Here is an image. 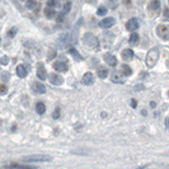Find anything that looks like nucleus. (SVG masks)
<instances>
[{
	"instance_id": "nucleus-15",
	"label": "nucleus",
	"mask_w": 169,
	"mask_h": 169,
	"mask_svg": "<svg viewBox=\"0 0 169 169\" xmlns=\"http://www.w3.org/2000/svg\"><path fill=\"white\" fill-rule=\"evenodd\" d=\"M97 75H98V78H101V79H106L107 76H108V69L99 66L97 69Z\"/></svg>"
},
{
	"instance_id": "nucleus-29",
	"label": "nucleus",
	"mask_w": 169,
	"mask_h": 169,
	"mask_svg": "<svg viewBox=\"0 0 169 169\" xmlns=\"http://www.w3.org/2000/svg\"><path fill=\"white\" fill-rule=\"evenodd\" d=\"M0 64L4 65V66H6V65L9 64V57H8V56H3V57H0Z\"/></svg>"
},
{
	"instance_id": "nucleus-16",
	"label": "nucleus",
	"mask_w": 169,
	"mask_h": 169,
	"mask_svg": "<svg viewBox=\"0 0 169 169\" xmlns=\"http://www.w3.org/2000/svg\"><path fill=\"white\" fill-rule=\"evenodd\" d=\"M45 15H46V18H48V19H52V18H55V15H56V11L53 8H50V6H46L45 8Z\"/></svg>"
},
{
	"instance_id": "nucleus-40",
	"label": "nucleus",
	"mask_w": 169,
	"mask_h": 169,
	"mask_svg": "<svg viewBox=\"0 0 169 169\" xmlns=\"http://www.w3.org/2000/svg\"><path fill=\"white\" fill-rule=\"evenodd\" d=\"M167 65H168V66H169V61H168V62H167Z\"/></svg>"
},
{
	"instance_id": "nucleus-21",
	"label": "nucleus",
	"mask_w": 169,
	"mask_h": 169,
	"mask_svg": "<svg viewBox=\"0 0 169 169\" xmlns=\"http://www.w3.org/2000/svg\"><path fill=\"white\" fill-rule=\"evenodd\" d=\"M69 53H70L71 56H74V57H75V60H82V56H80V53H79L78 51H76V50H75L74 47H71V46L69 47Z\"/></svg>"
},
{
	"instance_id": "nucleus-30",
	"label": "nucleus",
	"mask_w": 169,
	"mask_h": 169,
	"mask_svg": "<svg viewBox=\"0 0 169 169\" xmlns=\"http://www.w3.org/2000/svg\"><path fill=\"white\" fill-rule=\"evenodd\" d=\"M15 33H17V28L14 27V28H11L9 32H8V37H9V38H13V37L15 36Z\"/></svg>"
},
{
	"instance_id": "nucleus-27",
	"label": "nucleus",
	"mask_w": 169,
	"mask_h": 169,
	"mask_svg": "<svg viewBox=\"0 0 169 169\" xmlns=\"http://www.w3.org/2000/svg\"><path fill=\"white\" fill-rule=\"evenodd\" d=\"M108 5L111 9H116L118 5V0H108Z\"/></svg>"
},
{
	"instance_id": "nucleus-18",
	"label": "nucleus",
	"mask_w": 169,
	"mask_h": 169,
	"mask_svg": "<svg viewBox=\"0 0 169 169\" xmlns=\"http://www.w3.org/2000/svg\"><path fill=\"white\" fill-rule=\"evenodd\" d=\"M26 6H27V9H31V10H33V9L38 10V5H37L36 0H26Z\"/></svg>"
},
{
	"instance_id": "nucleus-5",
	"label": "nucleus",
	"mask_w": 169,
	"mask_h": 169,
	"mask_svg": "<svg viewBox=\"0 0 169 169\" xmlns=\"http://www.w3.org/2000/svg\"><path fill=\"white\" fill-rule=\"evenodd\" d=\"M114 23H116V19L113 17H107V18H103L101 22H99V27H102V28H111L112 26H114Z\"/></svg>"
},
{
	"instance_id": "nucleus-41",
	"label": "nucleus",
	"mask_w": 169,
	"mask_h": 169,
	"mask_svg": "<svg viewBox=\"0 0 169 169\" xmlns=\"http://www.w3.org/2000/svg\"><path fill=\"white\" fill-rule=\"evenodd\" d=\"M168 3H169V0H168Z\"/></svg>"
},
{
	"instance_id": "nucleus-31",
	"label": "nucleus",
	"mask_w": 169,
	"mask_h": 169,
	"mask_svg": "<svg viewBox=\"0 0 169 169\" xmlns=\"http://www.w3.org/2000/svg\"><path fill=\"white\" fill-rule=\"evenodd\" d=\"M52 117L55 118V120H57V118L60 117V109H59V108H56L55 111H53V113H52Z\"/></svg>"
},
{
	"instance_id": "nucleus-4",
	"label": "nucleus",
	"mask_w": 169,
	"mask_h": 169,
	"mask_svg": "<svg viewBox=\"0 0 169 169\" xmlns=\"http://www.w3.org/2000/svg\"><path fill=\"white\" fill-rule=\"evenodd\" d=\"M156 34L164 41L169 40V24H159L156 27Z\"/></svg>"
},
{
	"instance_id": "nucleus-36",
	"label": "nucleus",
	"mask_w": 169,
	"mask_h": 169,
	"mask_svg": "<svg viewBox=\"0 0 169 169\" xmlns=\"http://www.w3.org/2000/svg\"><path fill=\"white\" fill-rule=\"evenodd\" d=\"M150 107H151V108H155V107H156L155 102H151V103H150Z\"/></svg>"
},
{
	"instance_id": "nucleus-17",
	"label": "nucleus",
	"mask_w": 169,
	"mask_h": 169,
	"mask_svg": "<svg viewBox=\"0 0 169 169\" xmlns=\"http://www.w3.org/2000/svg\"><path fill=\"white\" fill-rule=\"evenodd\" d=\"M159 8H160V0H151V1L149 3V9L153 11L158 10Z\"/></svg>"
},
{
	"instance_id": "nucleus-9",
	"label": "nucleus",
	"mask_w": 169,
	"mask_h": 169,
	"mask_svg": "<svg viewBox=\"0 0 169 169\" xmlns=\"http://www.w3.org/2000/svg\"><path fill=\"white\" fill-rule=\"evenodd\" d=\"M53 69L57 71V72H65L67 70V64L65 61H56L53 64Z\"/></svg>"
},
{
	"instance_id": "nucleus-12",
	"label": "nucleus",
	"mask_w": 169,
	"mask_h": 169,
	"mask_svg": "<svg viewBox=\"0 0 169 169\" xmlns=\"http://www.w3.org/2000/svg\"><path fill=\"white\" fill-rule=\"evenodd\" d=\"M82 82H83V84L84 85H92L93 84V82H94V78H93V74L92 72H85V74L83 75V79H82Z\"/></svg>"
},
{
	"instance_id": "nucleus-7",
	"label": "nucleus",
	"mask_w": 169,
	"mask_h": 169,
	"mask_svg": "<svg viewBox=\"0 0 169 169\" xmlns=\"http://www.w3.org/2000/svg\"><path fill=\"white\" fill-rule=\"evenodd\" d=\"M137 28H139V21H137V18L129 19L127 23H126V29L130 31V32H135Z\"/></svg>"
},
{
	"instance_id": "nucleus-34",
	"label": "nucleus",
	"mask_w": 169,
	"mask_h": 169,
	"mask_svg": "<svg viewBox=\"0 0 169 169\" xmlns=\"http://www.w3.org/2000/svg\"><path fill=\"white\" fill-rule=\"evenodd\" d=\"M131 106H132V108H135V107L137 106V102L135 101V99H132V101H131Z\"/></svg>"
},
{
	"instance_id": "nucleus-24",
	"label": "nucleus",
	"mask_w": 169,
	"mask_h": 169,
	"mask_svg": "<svg viewBox=\"0 0 169 169\" xmlns=\"http://www.w3.org/2000/svg\"><path fill=\"white\" fill-rule=\"evenodd\" d=\"M112 82L113 83H124L125 80H124V78H122V75H120V74H113L112 75Z\"/></svg>"
},
{
	"instance_id": "nucleus-25",
	"label": "nucleus",
	"mask_w": 169,
	"mask_h": 169,
	"mask_svg": "<svg viewBox=\"0 0 169 169\" xmlns=\"http://www.w3.org/2000/svg\"><path fill=\"white\" fill-rule=\"evenodd\" d=\"M47 6L50 8H57V6H60V0H48L47 1Z\"/></svg>"
},
{
	"instance_id": "nucleus-3",
	"label": "nucleus",
	"mask_w": 169,
	"mask_h": 169,
	"mask_svg": "<svg viewBox=\"0 0 169 169\" xmlns=\"http://www.w3.org/2000/svg\"><path fill=\"white\" fill-rule=\"evenodd\" d=\"M83 42L85 46H88V47L92 48V50H94V51L95 50H99V41L94 34L85 33L84 34V38H83Z\"/></svg>"
},
{
	"instance_id": "nucleus-42",
	"label": "nucleus",
	"mask_w": 169,
	"mask_h": 169,
	"mask_svg": "<svg viewBox=\"0 0 169 169\" xmlns=\"http://www.w3.org/2000/svg\"><path fill=\"white\" fill-rule=\"evenodd\" d=\"M168 94H169V93H168Z\"/></svg>"
},
{
	"instance_id": "nucleus-19",
	"label": "nucleus",
	"mask_w": 169,
	"mask_h": 169,
	"mask_svg": "<svg viewBox=\"0 0 169 169\" xmlns=\"http://www.w3.org/2000/svg\"><path fill=\"white\" fill-rule=\"evenodd\" d=\"M139 40H140L139 34L135 33V32H132V33H131V36L129 37V42H130L131 45H136V43H139Z\"/></svg>"
},
{
	"instance_id": "nucleus-28",
	"label": "nucleus",
	"mask_w": 169,
	"mask_h": 169,
	"mask_svg": "<svg viewBox=\"0 0 169 169\" xmlns=\"http://www.w3.org/2000/svg\"><path fill=\"white\" fill-rule=\"evenodd\" d=\"M106 13H107V8L106 6H99L98 8V10H97V14L98 15H106Z\"/></svg>"
},
{
	"instance_id": "nucleus-2",
	"label": "nucleus",
	"mask_w": 169,
	"mask_h": 169,
	"mask_svg": "<svg viewBox=\"0 0 169 169\" xmlns=\"http://www.w3.org/2000/svg\"><path fill=\"white\" fill-rule=\"evenodd\" d=\"M22 160L24 163H41V162H50L51 156L47 154H32V155L24 156Z\"/></svg>"
},
{
	"instance_id": "nucleus-35",
	"label": "nucleus",
	"mask_w": 169,
	"mask_h": 169,
	"mask_svg": "<svg viewBox=\"0 0 169 169\" xmlns=\"http://www.w3.org/2000/svg\"><path fill=\"white\" fill-rule=\"evenodd\" d=\"M143 88H144L143 85H136V87H135V89H136V90H143Z\"/></svg>"
},
{
	"instance_id": "nucleus-33",
	"label": "nucleus",
	"mask_w": 169,
	"mask_h": 169,
	"mask_svg": "<svg viewBox=\"0 0 169 169\" xmlns=\"http://www.w3.org/2000/svg\"><path fill=\"white\" fill-rule=\"evenodd\" d=\"M164 18H165V19L169 18V9H168V8H167L165 10H164Z\"/></svg>"
},
{
	"instance_id": "nucleus-22",
	"label": "nucleus",
	"mask_w": 169,
	"mask_h": 169,
	"mask_svg": "<svg viewBox=\"0 0 169 169\" xmlns=\"http://www.w3.org/2000/svg\"><path fill=\"white\" fill-rule=\"evenodd\" d=\"M36 111H37V113H45V111H46V106H45V103H42V102H38L37 104H36Z\"/></svg>"
},
{
	"instance_id": "nucleus-20",
	"label": "nucleus",
	"mask_w": 169,
	"mask_h": 169,
	"mask_svg": "<svg viewBox=\"0 0 169 169\" xmlns=\"http://www.w3.org/2000/svg\"><path fill=\"white\" fill-rule=\"evenodd\" d=\"M121 72H122V75H124V76H129V75L132 74V70H131V67H130L129 65H122V66H121Z\"/></svg>"
},
{
	"instance_id": "nucleus-37",
	"label": "nucleus",
	"mask_w": 169,
	"mask_h": 169,
	"mask_svg": "<svg viewBox=\"0 0 169 169\" xmlns=\"http://www.w3.org/2000/svg\"><path fill=\"white\" fill-rule=\"evenodd\" d=\"M165 126H167V127H169V118H167V121H165Z\"/></svg>"
},
{
	"instance_id": "nucleus-8",
	"label": "nucleus",
	"mask_w": 169,
	"mask_h": 169,
	"mask_svg": "<svg viewBox=\"0 0 169 169\" xmlns=\"http://www.w3.org/2000/svg\"><path fill=\"white\" fill-rule=\"evenodd\" d=\"M50 83L53 84V85H61L64 83V78L57 72H53V74L50 75Z\"/></svg>"
},
{
	"instance_id": "nucleus-6",
	"label": "nucleus",
	"mask_w": 169,
	"mask_h": 169,
	"mask_svg": "<svg viewBox=\"0 0 169 169\" xmlns=\"http://www.w3.org/2000/svg\"><path fill=\"white\" fill-rule=\"evenodd\" d=\"M37 78L40 80H46V78H47V72H46V69H45V65L42 62H38L37 64Z\"/></svg>"
},
{
	"instance_id": "nucleus-11",
	"label": "nucleus",
	"mask_w": 169,
	"mask_h": 169,
	"mask_svg": "<svg viewBox=\"0 0 169 169\" xmlns=\"http://www.w3.org/2000/svg\"><path fill=\"white\" fill-rule=\"evenodd\" d=\"M103 57H104V61H106V64L108 65V66H116V64H117L116 56L111 55V53H106Z\"/></svg>"
},
{
	"instance_id": "nucleus-26",
	"label": "nucleus",
	"mask_w": 169,
	"mask_h": 169,
	"mask_svg": "<svg viewBox=\"0 0 169 169\" xmlns=\"http://www.w3.org/2000/svg\"><path fill=\"white\" fill-rule=\"evenodd\" d=\"M9 169H37L34 167H28V165H18V164H13V165H10Z\"/></svg>"
},
{
	"instance_id": "nucleus-13",
	"label": "nucleus",
	"mask_w": 169,
	"mask_h": 169,
	"mask_svg": "<svg viewBox=\"0 0 169 169\" xmlns=\"http://www.w3.org/2000/svg\"><path fill=\"white\" fill-rule=\"evenodd\" d=\"M32 88H33V92H34V93H38V94H45V93H46V87H45L42 83H37V82L33 83Z\"/></svg>"
},
{
	"instance_id": "nucleus-14",
	"label": "nucleus",
	"mask_w": 169,
	"mask_h": 169,
	"mask_svg": "<svg viewBox=\"0 0 169 169\" xmlns=\"http://www.w3.org/2000/svg\"><path fill=\"white\" fill-rule=\"evenodd\" d=\"M15 71H17V75L19 76V78H26L27 72H28L24 65H18L17 69H15Z\"/></svg>"
},
{
	"instance_id": "nucleus-32",
	"label": "nucleus",
	"mask_w": 169,
	"mask_h": 169,
	"mask_svg": "<svg viewBox=\"0 0 169 169\" xmlns=\"http://www.w3.org/2000/svg\"><path fill=\"white\" fill-rule=\"evenodd\" d=\"M6 92H8V89H6V87L4 85H0V95H4V94H6Z\"/></svg>"
},
{
	"instance_id": "nucleus-39",
	"label": "nucleus",
	"mask_w": 169,
	"mask_h": 169,
	"mask_svg": "<svg viewBox=\"0 0 169 169\" xmlns=\"http://www.w3.org/2000/svg\"><path fill=\"white\" fill-rule=\"evenodd\" d=\"M0 45H1V38H0Z\"/></svg>"
},
{
	"instance_id": "nucleus-10",
	"label": "nucleus",
	"mask_w": 169,
	"mask_h": 169,
	"mask_svg": "<svg viewBox=\"0 0 169 169\" xmlns=\"http://www.w3.org/2000/svg\"><path fill=\"white\" fill-rule=\"evenodd\" d=\"M121 57H122V60H124V61L132 60L133 59V51L131 48H125L124 51H122V53H121Z\"/></svg>"
},
{
	"instance_id": "nucleus-1",
	"label": "nucleus",
	"mask_w": 169,
	"mask_h": 169,
	"mask_svg": "<svg viewBox=\"0 0 169 169\" xmlns=\"http://www.w3.org/2000/svg\"><path fill=\"white\" fill-rule=\"evenodd\" d=\"M159 55H160V51H159L158 47L151 48L150 51L148 52L145 62H146V66H148L149 69H150V67H154L155 65H156V62H158V60H159Z\"/></svg>"
},
{
	"instance_id": "nucleus-38",
	"label": "nucleus",
	"mask_w": 169,
	"mask_h": 169,
	"mask_svg": "<svg viewBox=\"0 0 169 169\" xmlns=\"http://www.w3.org/2000/svg\"><path fill=\"white\" fill-rule=\"evenodd\" d=\"M137 169H146V168H137Z\"/></svg>"
},
{
	"instance_id": "nucleus-23",
	"label": "nucleus",
	"mask_w": 169,
	"mask_h": 169,
	"mask_svg": "<svg viewBox=\"0 0 169 169\" xmlns=\"http://www.w3.org/2000/svg\"><path fill=\"white\" fill-rule=\"evenodd\" d=\"M70 10H71V3H70V1H67V3L64 5V9H62V11H61V14H60V15H62V17H65V15H66Z\"/></svg>"
}]
</instances>
